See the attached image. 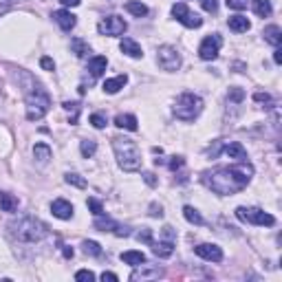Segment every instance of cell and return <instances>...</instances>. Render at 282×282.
Returning a JSON list of instances; mask_svg holds the SVG:
<instances>
[{
  "label": "cell",
  "instance_id": "44dd1931",
  "mask_svg": "<svg viewBox=\"0 0 282 282\" xmlns=\"http://www.w3.org/2000/svg\"><path fill=\"white\" fill-rule=\"evenodd\" d=\"M106 66H108L106 55H95V58H93L91 62H88V71H91V75H93V77H99V75H104Z\"/></svg>",
  "mask_w": 282,
  "mask_h": 282
},
{
  "label": "cell",
  "instance_id": "30bf717a",
  "mask_svg": "<svg viewBox=\"0 0 282 282\" xmlns=\"http://www.w3.org/2000/svg\"><path fill=\"white\" fill-rule=\"evenodd\" d=\"M163 238L165 240H159V242H150V247H152V251H154V256H159V258H170L174 253V229L172 227H163Z\"/></svg>",
  "mask_w": 282,
  "mask_h": 282
},
{
  "label": "cell",
  "instance_id": "e0dca14e",
  "mask_svg": "<svg viewBox=\"0 0 282 282\" xmlns=\"http://www.w3.org/2000/svg\"><path fill=\"white\" fill-rule=\"evenodd\" d=\"M223 150H225V154H227L229 159H236V161H238V163L247 161V150L240 146L238 141H231V143H227V146H225Z\"/></svg>",
  "mask_w": 282,
  "mask_h": 282
},
{
  "label": "cell",
  "instance_id": "e575fe53",
  "mask_svg": "<svg viewBox=\"0 0 282 282\" xmlns=\"http://www.w3.org/2000/svg\"><path fill=\"white\" fill-rule=\"evenodd\" d=\"M62 106H64V110L73 113V117H71V124H77V115H80V104H77V102H64Z\"/></svg>",
  "mask_w": 282,
  "mask_h": 282
},
{
  "label": "cell",
  "instance_id": "c3c4849f",
  "mask_svg": "<svg viewBox=\"0 0 282 282\" xmlns=\"http://www.w3.org/2000/svg\"><path fill=\"white\" fill-rule=\"evenodd\" d=\"M62 256H64V258H73V256H75V251H73V247H69V245H64V247H62Z\"/></svg>",
  "mask_w": 282,
  "mask_h": 282
},
{
  "label": "cell",
  "instance_id": "8d00e7d4",
  "mask_svg": "<svg viewBox=\"0 0 282 282\" xmlns=\"http://www.w3.org/2000/svg\"><path fill=\"white\" fill-rule=\"evenodd\" d=\"M229 99H231V102H236V104H238V102H242V99H245V91H242V88H229V95H227Z\"/></svg>",
  "mask_w": 282,
  "mask_h": 282
},
{
  "label": "cell",
  "instance_id": "681fc988",
  "mask_svg": "<svg viewBox=\"0 0 282 282\" xmlns=\"http://www.w3.org/2000/svg\"><path fill=\"white\" fill-rule=\"evenodd\" d=\"M60 3H62L64 7H77V5H80L82 0H60Z\"/></svg>",
  "mask_w": 282,
  "mask_h": 282
},
{
  "label": "cell",
  "instance_id": "ac0fdd59",
  "mask_svg": "<svg viewBox=\"0 0 282 282\" xmlns=\"http://www.w3.org/2000/svg\"><path fill=\"white\" fill-rule=\"evenodd\" d=\"M262 36H264V42H269L271 47H275V49L280 47V42H282V29H280L278 25H269V27H264Z\"/></svg>",
  "mask_w": 282,
  "mask_h": 282
},
{
  "label": "cell",
  "instance_id": "9c48e42d",
  "mask_svg": "<svg viewBox=\"0 0 282 282\" xmlns=\"http://www.w3.org/2000/svg\"><path fill=\"white\" fill-rule=\"evenodd\" d=\"M126 29H128V25H126V20L119 18V16H106V18H102L97 25V31L102 33V36H110V38L121 36Z\"/></svg>",
  "mask_w": 282,
  "mask_h": 282
},
{
  "label": "cell",
  "instance_id": "603a6c76",
  "mask_svg": "<svg viewBox=\"0 0 282 282\" xmlns=\"http://www.w3.org/2000/svg\"><path fill=\"white\" fill-rule=\"evenodd\" d=\"M126 82H128V77H126V75H117V77H113V80H106V82H104V93L115 95V93H119L121 88L126 86Z\"/></svg>",
  "mask_w": 282,
  "mask_h": 282
},
{
  "label": "cell",
  "instance_id": "836d02e7",
  "mask_svg": "<svg viewBox=\"0 0 282 282\" xmlns=\"http://www.w3.org/2000/svg\"><path fill=\"white\" fill-rule=\"evenodd\" d=\"M106 124H108V121H106V117H104L102 113H93L91 115V126H93V128L102 130V128H106Z\"/></svg>",
  "mask_w": 282,
  "mask_h": 282
},
{
  "label": "cell",
  "instance_id": "60d3db41",
  "mask_svg": "<svg viewBox=\"0 0 282 282\" xmlns=\"http://www.w3.org/2000/svg\"><path fill=\"white\" fill-rule=\"evenodd\" d=\"M137 240H141V242H148L150 245L152 242V229H148V227H143L139 234H137Z\"/></svg>",
  "mask_w": 282,
  "mask_h": 282
},
{
  "label": "cell",
  "instance_id": "ee69618b",
  "mask_svg": "<svg viewBox=\"0 0 282 282\" xmlns=\"http://www.w3.org/2000/svg\"><path fill=\"white\" fill-rule=\"evenodd\" d=\"M148 214H150L152 218H161V216H163V207L157 205V203H152V205H150V212H148Z\"/></svg>",
  "mask_w": 282,
  "mask_h": 282
},
{
  "label": "cell",
  "instance_id": "8992f818",
  "mask_svg": "<svg viewBox=\"0 0 282 282\" xmlns=\"http://www.w3.org/2000/svg\"><path fill=\"white\" fill-rule=\"evenodd\" d=\"M236 216L242 223H251V225H258V227H271V225H275V218L260 207H238L236 209Z\"/></svg>",
  "mask_w": 282,
  "mask_h": 282
},
{
  "label": "cell",
  "instance_id": "4316f807",
  "mask_svg": "<svg viewBox=\"0 0 282 282\" xmlns=\"http://www.w3.org/2000/svg\"><path fill=\"white\" fill-rule=\"evenodd\" d=\"M126 11L132 16H137V18H143V16H148V7L139 0H128L126 3Z\"/></svg>",
  "mask_w": 282,
  "mask_h": 282
},
{
  "label": "cell",
  "instance_id": "5bb4252c",
  "mask_svg": "<svg viewBox=\"0 0 282 282\" xmlns=\"http://www.w3.org/2000/svg\"><path fill=\"white\" fill-rule=\"evenodd\" d=\"M194 253L203 260H209V262H220L223 260V249L218 245H212V242H201V245L194 247Z\"/></svg>",
  "mask_w": 282,
  "mask_h": 282
},
{
  "label": "cell",
  "instance_id": "7dc6e473",
  "mask_svg": "<svg viewBox=\"0 0 282 282\" xmlns=\"http://www.w3.org/2000/svg\"><path fill=\"white\" fill-rule=\"evenodd\" d=\"M102 280H104V282H106V280H108V282H117L119 278H117V273H110V271H104V273H102Z\"/></svg>",
  "mask_w": 282,
  "mask_h": 282
},
{
  "label": "cell",
  "instance_id": "d6986e66",
  "mask_svg": "<svg viewBox=\"0 0 282 282\" xmlns=\"http://www.w3.org/2000/svg\"><path fill=\"white\" fill-rule=\"evenodd\" d=\"M119 49H121V53H126L128 58H141V55H143L141 47L132 40V38H124V40L119 42Z\"/></svg>",
  "mask_w": 282,
  "mask_h": 282
},
{
  "label": "cell",
  "instance_id": "d4e9b609",
  "mask_svg": "<svg viewBox=\"0 0 282 282\" xmlns=\"http://www.w3.org/2000/svg\"><path fill=\"white\" fill-rule=\"evenodd\" d=\"M33 157L38 159V163H47L51 159V148L49 143H36L33 146Z\"/></svg>",
  "mask_w": 282,
  "mask_h": 282
},
{
  "label": "cell",
  "instance_id": "4dcf8cb0",
  "mask_svg": "<svg viewBox=\"0 0 282 282\" xmlns=\"http://www.w3.org/2000/svg\"><path fill=\"white\" fill-rule=\"evenodd\" d=\"M82 249H84L86 256H95V258H99V256L104 253L102 245H99V242H95V240H84V242H82Z\"/></svg>",
  "mask_w": 282,
  "mask_h": 282
},
{
  "label": "cell",
  "instance_id": "ab89813d",
  "mask_svg": "<svg viewBox=\"0 0 282 282\" xmlns=\"http://www.w3.org/2000/svg\"><path fill=\"white\" fill-rule=\"evenodd\" d=\"M225 5H227L229 9H236V11L247 9V0H225Z\"/></svg>",
  "mask_w": 282,
  "mask_h": 282
},
{
  "label": "cell",
  "instance_id": "52a82bcc",
  "mask_svg": "<svg viewBox=\"0 0 282 282\" xmlns=\"http://www.w3.org/2000/svg\"><path fill=\"white\" fill-rule=\"evenodd\" d=\"M157 60H159V66H161L163 71H170V73H172V71H179V66H181V55L174 47H170V44L159 47Z\"/></svg>",
  "mask_w": 282,
  "mask_h": 282
},
{
  "label": "cell",
  "instance_id": "d590c367",
  "mask_svg": "<svg viewBox=\"0 0 282 282\" xmlns=\"http://www.w3.org/2000/svg\"><path fill=\"white\" fill-rule=\"evenodd\" d=\"M86 205H88V209H91L93 214H95V216H99V214H104V205L97 201V198H88Z\"/></svg>",
  "mask_w": 282,
  "mask_h": 282
},
{
  "label": "cell",
  "instance_id": "8fae6325",
  "mask_svg": "<svg viewBox=\"0 0 282 282\" xmlns=\"http://www.w3.org/2000/svg\"><path fill=\"white\" fill-rule=\"evenodd\" d=\"M220 47H223V38L218 36V33H212V36H207L205 40L201 42V47H198V55H201V60H216L218 58V51Z\"/></svg>",
  "mask_w": 282,
  "mask_h": 282
},
{
  "label": "cell",
  "instance_id": "9a60e30c",
  "mask_svg": "<svg viewBox=\"0 0 282 282\" xmlns=\"http://www.w3.org/2000/svg\"><path fill=\"white\" fill-rule=\"evenodd\" d=\"M51 212L55 218H62V220H69L73 216V205H71L69 201H64V198H55L51 203Z\"/></svg>",
  "mask_w": 282,
  "mask_h": 282
},
{
  "label": "cell",
  "instance_id": "f1b7e54d",
  "mask_svg": "<svg viewBox=\"0 0 282 282\" xmlns=\"http://www.w3.org/2000/svg\"><path fill=\"white\" fill-rule=\"evenodd\" d=\"M121 260H124L126 264H132V267H137V264H141V262H146V256H143L141 251H124L121 253Z\"/></svg>",
  "mask_w": 282,
  "mask_h": 282
},
{
  "label": "cell",
  "instance_id": "d6a6232c",
  "mask_svg": "<svg viewBox=\"0 0 282 282\" xmlns=\"http://www.w3.org/2000/svg\"><path fill=\"white\" fill-rule=\"evenodd\" d=\"M64 181H66L69 185L80 187V190H84V187H86V179H84L82 174H77V172H69V174L64 176Z\"/></svg>",
  "mask_w": 282,
  "mask_h": 282
},
{
  "label": "cell",
  "instance_id": "b9f144b4",
  "mask_svg": "<svg viewBox=\"0 0 282 282\" xmlns=\"http://www.w3.org/2000/svg\"><path fill=\"white\" fill-rule=\"evenodd\" d=\"M183 165H185V159H183V157H172V159H170V163H168V168L174 172V170L183 168Z\"/></svg>",
  "mask_w": 282,
  "mask_h": 282
},
{
  "label": "cell",
  "instance_id": "7402d4cb",
  "mask_svg": "<svg viewBox=\"0 0 282 282\" xmlns=\"http://www.w3.org/2000/svg\"><path fill=\"white\" fill-rule=\"evenodd\" d=\"M227 25H229V29L236 31V33H247L251 29V22L247 20L245 16H231V18L227 20Z\"/></svg>",
  "mask_w": 282,
  "mask_h": 282
},
{
  "label": "cell",
  "instance_id": "277c9868",
  "mask_svg": "<svg viewBox=\"0 0 282 282\" xmlns=\"http://www.w3.org/2000/svg\"><path fill=\"white\" fill-rule=\"evenodd\" d=\"M25 106H27V119L40 121L51 108V97L40 84H33L31 91H27L25 95Z\"/></svg>",
  "mask_w": 282,
  "mask_h": 282
},
{
  "label": "cell",
  "instance_id": "1f68e13d",
  "mask_svg": "<svg viewBox=\"0 0 282 282\" xmlns=\"http://www.w3.org/2000/svg\"><path fill=\"white\" fill-rule=\"evenodd\" d=\"M80 152H82V157L84 159H91L93 154L97 152V141L95 139H84L80 143Z\"/></svg>",
  "mask_w": 282,
  "mask_h": 282
},
{
  "label": "cell",
  "instance_id": "bcb514c9",
  "mask_svg": "<svg viewBox=\"0 0 282 282\" xmlns=\"http://www.w3.org/2000/svg\"><path fill=\"white\" fill-rule=\"evenodd\" d=\"M143 181H146L148 185H152V187L157 185V176H154L152 172H146V174H143Z\"/></svg>",
  "mask_w": 282,
  "mask_h": 282
},
{
  "label": "cell",
  "instance_id": "f35d334b",
  "mask_svg": "<svg viewBox=\"0 0 282 282\" xmlns=\"http://www.w3.org/2000/svg\"><path fill=\"white\" fill-rule=\"evenodd\" d=\"M201 7L207 11V14H216L218 11V0H201Z\"/></svg>",
  "mask_w": 282,
  "mask_h": 282
},
{
  "label": "cell",
  "instance_id": "4fadbf2b",
  "mask_svg": "<svg viewBox=\"0 0 282 282\" xmlns=\"http://www.w3.org/2000/svg\"><path fill=\"white\" fill-rule=\"evenodd\" d=\"M163 275V269L157 267V264H148V262H141L135 267V271L130 273V280L132 282H146V280H157Z\"/></svg>",
  "mask_w": 282,
  "mask_h": 282
},
{
  "label": "cell",
  "instance_id": "2e32d148",
  "mask_svg": "<svg viewBox=\"0 0 282 282\" xmlns=\"http://www.w3.org/2000/svg\"><path fill=\"white\" fill-rule=\"evenodd\" d=\"M53 20L58 22L60 27H62L64 31H71L73 27L77 25V20H75V16L71 14L69 9H60V11H53Z\"/></svg>",
  "mask_w": 282,
  "mask_h": 282
},
{
  "label": "cell",
  "instance_id": "ba28073f",
  "mask_svg": "<svg viewBox=\"0 0 282 282\" xmlns=\"http://www.w3.org/2000/svg\"><path fill=\"white\" fill-rule=\"evenodd\" d=\"M172 16H174V18L179 20L183 27H187V29H198V27L203 25V18H201L198 14H192V11L187 9L185 3L172 5Z\"/></svg>",
  "mask_w": 282,
  "mask_h": 282
},
{
  "label": "cell",
  "instance_id": "74e56055",
  "mask_svg": "<svg viewBox=\"0 0 282 282\" xmlns=\"http://www.w3.org/2000/svg\"><path fill=\"white\" fill-rule=\"evenodd\" d=\"M253 102H258V104H269V108L273 106V99H271V95H267V93H253Z\"/></svg>",
  "mask_w": 282,
  "mask_h": 282
},
{
  "label": "cell",
  "instance_id": "cb8c5ba5",
  "mask_svg": "<svg viewBox=\"0 0 282 282\" xmlns=\"http://www.w3.org/2000/svg\"><path fill=\"white\" fill-rule=\"evenodd\" d=\"M251 7H253V14L260 16V18H269L273 11L269 0H251Z\"/></svg>",
  "mask_w": 282,
  "mask_h": 282
},
{
  "label": "cell",
  "instance_id": "7c38bea8",
  "mask_svg": "<svg viewBox=\"0 0 282 282\" xmlns=\"http://www.w3.org/2000/svg\"><path fill=\"white\" fill-rule=\"evenodd\" d=\"M93 225H95V229H99V231H110V234L119 236V238H126V236H130V229L126 227V225H119L117 220L104 216V214H99Z\"/></svg>",
  "mask_w": 282,
  "mask_h": 282
},
{
  "label": "cell",
  "instance_id": "ffe728a7",
  "mask_svg": "<svg viewBox=\"0 0 282 282\" xmlns=\"http://www.w3.org/2000/svg\"><path fill=\"white\" fill-rule=\"evenodd\" d=\"M115 126H117V128H126L130 132L139 130V121H137L135 115H117V117H115Z\"/></svg>",
  "mask_w": 282,
  "mask_h": 282
},
{
  "label": "cell",
  "instance_id": "5b68a950",
  "mask_svg": "<svg viewBox=\"0 0 282 282\" xmlns=\"http://www.w3.org/2000/svg\"><path fill=\"white\" fill-rule=\"evenodd\" d=\"M203 110V99L194 93H183L174 102V115L181 121H194Z\"/></svg>",
  "mask_w": 282,
  "mask_h": 282
},
{
  "label": "cell",
  "instance_id": "816d5d0a",
  "mask_svg": "<svg viewBox=\"0 0 282 282\" xmlns=\"http://www.w3.org/2000/svg\"><path fill=\"white\" fill-rule=\"evenodd\" d=\"M3 5H11V3H16V0H0Z\"/></svg>",
  "mask_w": 282,
  "mask_h": 282
},
{
  "label": "cell",
  "instance_id": "484cf974",
  "mask_svg": "<svg viewBox=\"0 0 282 282\" xmlns=\"http://www.w3.org/2000/svg\"><path fill=\"white\" fill-rule=\"evenodd\" d=\"M0 207H3V212H16L18 209V198L11 196L9 192H0Z\"/></svg>",
  "mask_w": 282,
  "mask_h": 282
},
{
  "label": "cell",
  "instance_id": "f6af8a7d",
  "mask_svg": "<svg viewBox=\"0 0 282 282\" xmlns=\"http://www.w3.org/2000/svg\"><path fill=\"white\" fill-rule=\"evenodd\" d=\"M40 66H42L44 71H55V62H53L51 58H47V55H44V58L40 60Z\"/></svg>",
  "mask_w": 282,
  "mask_h": 282
},
{
  "label": "cell",
  "instance_id": "83f0119b",
  "mask_svg": "<svg viewBox=\"0 0 282 282\" xmlns=\"http://www.w3.org/2000/svg\"><path fill=\"white\" fill-rule=\"evenodd\" d=\"M71 49H73V53L77 55V58H86V55L91 53L88 42H84L82 38H73V40H71Z\"/></svg>",
  "mask_w": 282,
  "mask_h": 282
},
{
  "label": "cell",
  "instance_id": "7bdbcfd3",
  "mask_svg": "<svg viewBox=\"0 0 282 282\" xmlns=\"http://www.w3.org/2000/svg\"><path fill=\"white\" fill-rule=\"evenodd\" d=\"M75 280H88V282H91V280H95V273L88 271V269H82V271L75 273Z\"/></svg>",
  "mask_w": 282,
  "mask_h": 282
},
{
  "label": "cell",
  "instance_id": "7a4b0ae2",
  "mask_svg": "<svg viewBox=\"0 0 282 282\" xmlns=\"http://www.w3.org/2000/svg\"><path fill=\"white\" fill-rule=\"evenodd\" d=\"M9 234L20 242H40L49 236V229L42 220L33 216H22L14 223H9Z\"/></svg>",
  "mask_w": 282,
  "mask_h": 282
},
{
  "label": "cell",
  "instance_id": "f907efd6",
  "mask_svg": "<svg viewBox=\"0 0 282 282\" xmlns=\"http://www.w3.org/2000/svg\"><path fill=\"white\" fill-rule=\"evenodd\" d=\"M273 62H275V64H280V62H282V51H280V47L275 49V53H273Z\"/></svg>",
  "mask_w": 282,
  "mask_h": 282
},
{
  "label": "cell",
  "instance_id": "6da1fadb",
  "mask_svg": "<svg viewBox=\"0 0 282 282\" xmlns=\"http://www.w3.org/2000/svg\"><path fill=\"white\" fill-rule=\"evenodd\" d=\"M253 168L247 161H242L240 165H231V168H216V170H207L203 172V183H205L214 194L227 196L236 194L242 187H247V183L251 181Z\"/></svg>",
  "mask_w": 282,
  "mask_h": 282
},
{
  "label": "cell",
  "instance_id": "3957f363",
  "mask_svg": "<svg viewBox=\"0 0 282 282\" xmlns=\"http://www.w3.org/2000/svg\"><path fill=\"white\" fill-rule=\"evenodd\" d=\"M113 150H115V157H117V163L121 170H126V172H137V170L141 168V152L132 139L115 137Z\"/></svg>",
  "mask_w": 282,
  "mask_h": 282
},
{
  "label": "cell",
  "instance_id": "f546056e",
  "mask_svg": "<svg viewBox=\"0 0 282 282\" xmlns=\"http://www.w3.org/2000/svg\"><path fill=\"white\" fill-rule=\"evenodd\" d=\"M183 216H185L187 223H192V225H205V220H203V216L198 214V209H194L192 205L183 207Z\"/></svg>",
  "mask_w": 282,
  "mask_h": 282
}]
</instances>
